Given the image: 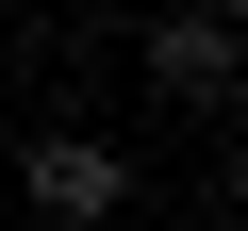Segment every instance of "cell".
Listing matches in <instances>:
<instances>
[{
    "label": "cell",
    "mask_w": 248,
    "mask_h": 231,
    "mask_svg": "<svg viewBox=\"0 0 248 231\" xmlns=\"http://www.w3.org/2000/svg\"><path fill=\"white\" fill-rule=\"evenodd\" d=\"M149 99L232 116V17H149Z\"/></svg>",
    "instance_id": "7a4b0ae2"
},
{
    "label": "cell",
    "mask_w": 248,
    "mask_h": 231,
    "mask_svg": "<svg viewBox=\"0 0 248 231\" xmlns=\"http://www.w3.org/2000/svg\"><path fill=\"white\" fill-rule=\"evenodd\" d=\"M17 215H33V231H99V215H133V149L83 132V116L33 132V149H17Z\"/></svg>",
    "instance_id": "6da1fadb"
}]
</instances>
